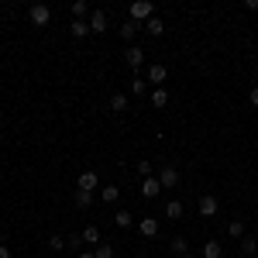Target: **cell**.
I'll return each mask as SVG.
<instances>
[{
	"label": "cell",
	"mask_w": 258,
	"mask_h": 258,
	"mask_svg": "<svg viewBox=\"0 0 258 258\" xmlns=\"http://www.w3.org/2000/svg\"><path fill=\"white\" fill-rule=\"evenodd\" d=\"M155 18V4L152 0H135L131 4V21H152Z\"/></svg>",
	"instance_id": "1"
},
{
	"label": "cell",
	"mask_w": 258,
	"mask_h": 258,
	"mask_svg": "<svg viewBox=\"0 0 258 258\" xmlns=\"http://www.w3.org/2000/svg\"><path fill=\"white\" fill-rule=\"evenodd\" d=\"M28 18H31V24H38V28H45V24L52 21V11H48L45 4H31V7H28Z\"/></svg>",
	"instance_id": "2"
},
{
	"label": "cell",
	"mask_w": 258,
	"mask_h": 258,
	"mask_svg": "<svg viewBox=\"0 0 258 258\" xmlns=\"http://www.w3.org/2000/svg\"><path fill=\"white\" fill-rule=\"evenodd\" d=\"M159 182H162V189L179 186V169H176V165H162V169H159Z\"/></svg>",
	"instance_id": "3"
},
{
	"label": "cell",
	"mask_w": 258,
	"mask_h": 258,
	"mask_svg": "<svg viewBox=\"0 0 258 258\" xmlns=\"http://www.w3.org/2000/svg\"><path fill=\"white\" fill-rule=\"evenodd\" d=\"M76 186H80L83 193H93V189L100 186V176L93 172V169H86V172H80V179H76Z\"/></svg>",
	"instance_id": "4"
},
{
	"label": "cell",
	"mask_w": 258,
	"mask_h": 258,
	"mask_svg": "<svg viewBox=\"0 0 258 258\" xmlns=\"http://www.w3.org/2000/svg\"><path fill=\"white\" fill-rule=\"evenodd\" d=\"M159 193H162V182H159V176L141 179V197H145V200H155Z\"/></svg>",
	"instance_id": "5"
},
{
	"label": "cell",
	"mask_w": 258,
	"mask_h": 258,
	"mask_svg": "<svg viewBox=\"0 0 258 258\" xmlns=\"http://www.w3.org/2000/svg\"><path fill=\"white\" fill-rule=\"evenodd\" d=\"M90 31H93V35H103V31H107V11H103V7H97V11L90 14Z\"/></svg>",
	"instance_id": "6"
},
{
	"label": "cell",
	"mask_w": 258,
	"mask_h": 258,
	"mask_svg": "<svg viewBox=\"0 0 258 258\" xmlns=\"http://www.w3.org/2000/svg\"><path fill=\"white\" fill-rule=\"evenodd\" d=\"M124 62H127L131 69H141V66H145V48H141V45H131V48L124 52Z\"/></svg>",
	"instance_id": "7"
},
{
	"label": "cell",
	"mask_w": 258,
	"mask_h": 258,
	"mask_svg": "<svg viewBox=\"0 0 258 258\" xmlns=\"http://www.w3.org/2000/svg\"><path fill=\"white\" fill-rule=\"evenodd\" d=\"M217 197H210V193H203V197H200V217H214V214H217Z\"/></svg>",
	"instance_id": "8"
},
{
	"label": "cell",
	"mask_w": 258,
	"mask_h": 258,
	"mask_svg": "<svg viewBox=\"0 0 258 258\" xmlns=\"http://www.w3.org/2000/svg\"><path fill=\"white\" fill-rule=\"evenodd\" d=\"M138 234L141 238H155V234H159V220L155 217H141L138 220Z\"/></svg>",
	"instance_id": "9"
},
{
	"label": "cell",
	"mask_w": 258,
	"mask_h": 258,
	"mask_svg": "<svg viewBox=\"0 0 258 258\" xmlns=\"http://www.w3.org/2000/svg\"><path fill=\"white\" fill-rule=\"evenodd\" d=\"M165 76H169V69L162 62H152L148 66V83H165Z\"/></svg>",
	"instance_id": "10"
},
{
	"label": "cell",
	"mask_w": 258,
	"mask_h": 258,
	"mask_svg": "<svg viewBox=\"0 0 258 258\" xmlns=\"http://www.w3.org/2000/svg\"><path fill=\"white\" fill-rule=\"evenodd\" d=\"M69 35L73 38H86L90 35V21H69Z\"/></svg>",
	"instance_id": "11"
},
{
	"label": "cell",
	"mask_w": 258,
	"mask_h": 258,
	"mask_svg": "<svg viewBox=\"0 0 258 258\" xmlns=\"http://www.w3.org/2000/svg\"><path fill=\"white\" fill-rule=\"evenodd\" d=\"M165 103H169V90H165V86H155V90H152V107H165Z\"/></svg>",
	"instance_id": "12"
},
{
	"label": "cell",
	"mask_w": 258,
	"mask_h": 258,
	"mask_svg": "<svg viewBox=\"0 0 258 258\" xmlns=\"http://www.w3.org/2000/svg\"><path fill=\"white\" fill-rule=\"evenodd\" d=\"M241 255H244V258H255L258 255V238H241Z\"/></svg>",
	"instance_id": "13"
},
{
	"label": "cell",
	"mask_w": 258,
	"mask_h": 258,
	"mask_svg": "<svg viewBox=\"0 0 258 258\" xmlns=\"http://www.w3.org/2000/svg\"><path fill=\"white\" fill-rule=\"evenodd\" d=\"M138 28H141L138 21H124V24H120V38H124V41H131L135 35H138Z\"/></svg>",
	"instance_id": "14"
},
{
	"label": "cell",
	"mask_w": 258,
	"mask_h": 258,
	"mask_svg": "<svg viewBox=\"0 0 258 258\" xmlns=\"http://www.w3.org/2000/svg\"><path fill=\"white\" fill-rule=\"evenodd\" d=\"M110 110H114V114H124V110H127V93H114V97H110Z\"/></svg>",
	"instance_id": "15"
},
{
	"label": "cell",
	"mask_w": 258,
	"mask_h": 258,
	"mask_svg": "<svg viewBox=\"0 0 258 258\" xmlns=\"http://www.w3.org/2000/svg\"><path fill=\"white\" fill-rule=\"evenodd\" d=\"M145 31H148L152 38H159L162 31H165V24H162V18H152V21H145Z\"/></svg>",
	"instance_id": "16"
},
{
	"label": "cell",
	"mask_w": 258,
	"mask_h": 258,
	"mask_svg": "<svg viewBox=\"0 0 258 258\" xmlns=\"http://www.w3.org/2000/svg\"><path fill=\"white\" fill-rule=\"evenodd\" d=\"M100 200H103V203H117L120 189H117V186H103V189H100Z\"/></svg>",
	"instance_id": "17"
},
{
	"label": "cell",
	"mask_w": 258,
	"mask_h": 258,
	"mask_svg": "<svg viewBox=\"0 0 258 258\" xmlns=\"http://www.w3.org/2000/svg\"><path fill=\"white\" fill-rule=\"evenodd\" d=\"M83 241H86V244H100V227H97V224L83 227Z\"/></svg>",
	"instance_id": "18"
},
{
	"label": "cell",
	"mask_w": 258,
	"mask_h": 258,
	"mask_svg": "<svg viewBox=\"0 0 258 258\" xmlns=\"http://www.w3.org/2000/svg\"><path fill=\"white\" fill-rule=\"evenodd\" d=\"M220 255H224L220 241H207V244H203V258H220Z\"/></svg>",
	"instance_id": "19"
},
{
	"label": "cell",
	"mask_w": 258,
	"mask_h": 258,
	"mask_svg": "<svg viewBox=\"0 0 258 258\" xmlns=\"http://www.w3.org/2000/svg\"><path fill=\"white\" fill-rule=\"evenodd\" d=\"M73 203H76L80 210H90V203H93V193H83V189H76V197H73Z\"/></svg>",
	"instance_id": "20"
},
{
	"label": "cell",
	"mask_w": 258,
	"mask_h": 258,
	"mask_svg": "<svg viewBox=\"0 0 258 258\" xmlns=\"http://www.w3.org/2000/svg\"><path fill=\"white\" fill-rule=\"evenodd\" d=\"M165 217H172V220L182 217V203H179V200H169V203H165Z\"/></svg>",
	"instance_id": "21"
},
{
	"label": "cell",
	"mask_w": 258,
	"mask_h": 258,
	"mask_svg": "<svg viewBox=\"0 0 258 258\" xmlns=\"http://www.w3.org/2000/svg\"><path fill=\"white\" fill-rule=\"evenodd\" d=\"M86 14H90V4H86V0H76V4H73V21H83Z\"/></svg>",
	"instance_id": "22"
},
{
	"label": "cell",
	"mask_w": 258,
	"mask_h": 258,
	"mask_svg": "<svg viewBox=\"0 0 258 258\" xmlns=\"http://www.w3.org/2000/svg\"><path fill=\"white\" fill-rule=\"evenodd\" d=\"M114 224H117L120 231H124V227H131V224H135V217H131L127 210H117V214H114Z\"/></svg>",
	"instance_id": "23"
},
{
	"label": "cell",
	"mask_w": 258,
	"mask_h": 258,
	"mask_svg": "<svg viewBox=\"0 0 258 258\" xmlns=\"http://www.w3.org/2000/svg\"><path fill=\"white\" fill-rule=\"evenodd\" d=\"M169 248H172V255H186V248H189V244H186V238L179 234V238L169 241Z\"/></svg>",
	"instance_id": "24"
},
{
	"label": "cell",
	"mask_w": 258,
	"mask_h": 258,
	"mask_svg": "<svg viewBox=\"0 0 258 258\" xmlns=\"http://www.w3.org/2000/svg\"><path fill=\"white\" fill-rule=\"evenodd\" d=\"M227 234L231 238H244V220H231L227 224Z\"/></svg>",
	"instance_id": "25"
},
{
	"label": "cell",
	"mask_w": 258,
	"mask_h": 258,
	"mask_svg": "<svg viewBox=\"0 0 258 258\" xmlns=\"http://www.w3.org/2000/svg\"><path fill=\"white\" fill-rule=\"evenodd\" d=\"M135 172H138V179L155 176V172H152V162H148V159H145V162H138V165H135Z\"/></svg>",
	"instance_id": "26"
},
{
	"label": "cell",
	"mask_w": 258,
	"mask_h": 258,
	"mask_svg": "<svg viewBox=\"0 0 258 258\" xmlns=\"http://www.w3.org/2000/svg\"><path fill=\"white\" fill-rule=\"evenodd\" d=\"M93 255L97 258H114V244H103V241H100L97 248H93Z\"/></svg>",
	"instance_id": "27"
},
{
	"label": "cell",
	"mask_w": 258,
	"mask_h": 258,
	"mask_svg": "<svg viewBox=\"0 0 258 258\" xmlns=\"http://www.w3.org/2000/svg\"><path fill=\"white\" fill-rule=\"evenodd\" d=\"M127 90H131L135 97H141V93H145V80H141V76H135V80L127 83Z\"/></svg>",
	"instance_id": "28"
},
{
	"label": "cell",
	"mask_w": 258,
	"mask_h": 258,
	"mask_svg": "<svg viewBox=\"0 0 258 258\" xmlns=\"http://www.w3.org/2000/svg\"><path fill=\"white\" fill-rule=\"evenodd\" d=\"M48 248H52V251H66V238H62V234H52V238H48Z\"/></svg>",
	"instance_id": "29"
},
{
	"label": "cell",
	"mask_w": 258,
	"mask_h": 258,
	"mask_svg": "<svg viewBox=\"0 0 258 258\" xmlns=\"http://www.w3.org/2000/svg\"><path fill=\"white\" fill-rule=\"evenodd\" d=\"M66 244H69V248H80V244H83V234H69V238H66Z\"/></svg>",
	"instance_id": "30"
},
{
	"label": "cell",
	"mask_w": 258,
	"mask_h": 258,
	"mask_svg": "<svg viewBox=\"0 0 258 258\" xmlns=\"http://www.w3.org/2000/svg\"><path fill=\"white\" fill-rule=\"evenodd\" d=\"M0 258H11V248L7 244H0Z\"/></svg>",
	"instance_id": "31"
},
{
	"label": "cell",
	"mask_w": 258,
	"mask_h": 258,
	"mask_svg": "<svg viewBox=\"0 0 258 258\" xmlns=\"http://www.w3.org/2000/svg\"><path fill=\"white\" fill-rule=\"evenodd\" d=\"M248 100H251V103H255V107H258V86H255V90H251V97H248Z\"/></svg>",
	"instance_id": "32"
},
{
	"label": "cell",
	"mask_w": 258,
	"mask_h": 258,
	"mask_svg": "<svg viewBox=\"0 0 258 258\" xmlns=\"http://www.w3.org/2000/svg\"><path fill=\"white\" fill-rule=\"evenodd\" d=\"M80 258H97V255H93V251H80Z\"/></svg>",
	"instance_id": "33"
},
{
	"label": "cell",
	"mask_w": 258,
	"mask_h": 258,
	"mask_svg": "<svg viewBox=\"0 0 258 258\" xmlns=\"http://www.w3.org/2000/svg\"><path fill=\"white\" fill-rule=\"evenodd\" d=\"M182 258H193V255H182Z\"/></svg>",
	"instance_id": "34"
},
{
	"label": "cell",
	"mask_w": 258,
	"mask_h": 258,
	"mask_svg": "<svg viewBox=\"0 0 258 258\" xmlns=\"http://www.w3.org/2000/svg\"><path fill=\"white\" fill-rule=\"evenodd\" d=\"M138 258H148V255H138Z\"/></svg>",
	"instance_id": "35"
},
{
	"label": "cell",
	"mask_w": 258,
	"mask_h": 258,
	"mask_svg": "<svg viewBox=\"0 0 258 258\" xmlns=\"http://www.w3.org/2000/svg\"><path fill=\"white\" fill-rule=\"evenodd\" d=\"M255 258H258V255H255Z\"/></svg>",
	"instance_id": "36"
}]
</instances>
